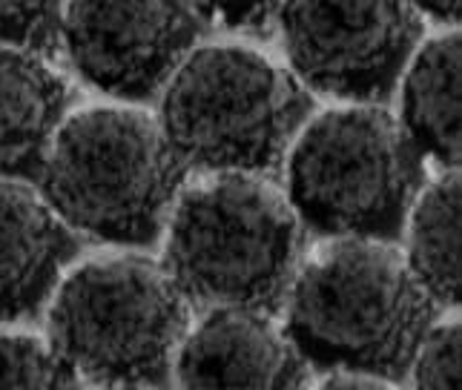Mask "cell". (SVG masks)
Segmentation results:
<instances>
[{
  "label": "cell",
  "mask_w": 462,
  "mask_h": 390,
  "mask_svg": "<svg viewBox=\"0 0 462 390\" xmlns=\"http://www.w3.org/2000/svg\"><path fill=\"white\" fill-rule=\"evenodd\" d=\"M319 390H391L379 379H365V376H345V373H333V376L319 387Z\"/></svg>",
  "instance_id": "cell-18"
},
{
  "label": "cell",
  "mask_w": 462,
  "mask_h": 390,
  "mask_svg": "<svg viewBox=\"0 0 462 390\" xmlns=\"http://www.w3.org/2000/svg\"><path fill=\"white\" fill-rule=\"evenodd\" d=\"M413 390H459V324H431L411 362Z\"/></svg>",
  "instance_id": "cell-16"
},
{
  "label": "cell",
  "mask_w": 462,
  "mask_h": 390,
  "mask_svg": "<svg viewBox=\"0 0 462 390\" xmlns=\"http://www.w3.org/2000/svg\"><path fill=\"white\" fill-rule=\"evenodd\" d=\"M422 184V158L379 107L328 109L288 150V204L330 241L400 236Z\"/></svg>",
  "instance_id": "cell-4"
},
{
  "label": "cell",
  "mask_w": 462,
  "mask_h": 390,
  "mask_svg": "<svg viewBox=\"0 0 462 390\" xmlns=\"http://www.w3.org/2000/svg\"><path fill=\"white\" fill-rule=\"evenodd\" d=\"M184 167L150 116L95 107L60 124L38 181L43 201L72 230L144 247L179 201Z\"/></svg>",
  "instance_id": "cell-2"
},
{
  "label": "cell",
  "mask_w": 462,
  "mask_h": 390,
  "mask_svg": "<svg viewBox=\"0 0 462 390\" xmlns=\"http://www.w3.org/2000/svg\"><path fill=\"white\" fill-rule=\"evenodd\" d=\"M405 265L434 307L459 299V175L442 172L428 184L408 224Z\"/></svg>",
  "instance_id": "cell-13"
},
{
  "label": "cell",
  "mask_w": 462,
  "mask_h": 390,
  "mask_svg": "<svg viewBox=\"0 0 462 390\" xmlns=\"http://www.w3.org/2000/svg\"><path fill=\"white\" fill-rule=\"evenodd\" d=\"M63 6L55 4H0V46L29 55H50L60 41Z\"/></svg>",
  "instance_id": "cell-15"
},
{
  "label": "cell",
  "mask_w": 462,
  "mask_h": 390,
  "mask_svg": "<svg viewBox=\"0 0 462 390\" xmlns=\"http://www.w3.org/2000/svg\"><path fill=\"white\" fill-rule=\"evenodd\" d=\"M78 373L38 336L0 333V390H75Z\"/></svg>",
  "instance_id": "cell-14"
},
{
  "label": "cell",
  "mask_w": 462,
  "mask_h": 390,
  "mask_svg": "<svg viewBox=\"0 0 462 390\" xmlns=\"http://www.w3.org/2000/svg\"><path fill=\"white\" fill-rule=\"evenodd\" d=\"M400 126L420 158L451 172L459 161V35L422 43L402 72Z\"/></svg>",
  "instance_id": "cell-12"
},
{
  "label": "cell",
  "mask_w": 462,
  "mask_h": 390,
  "mask_svg": "<svg viewBox=\"0 0 462 390\" xmlns=\"http://www.w3.org/2000/svg\"><path fill=\"white\" fill-rule=\"evenodd\" d=\"M221 18H225L227 29L238 32H267L279 21V9L276 6H230L221 9Z\"/></svg>",
  "instance_id": "cell-17"
},
{
  "label": "cell",
  "mask_w": 462,
  "mask_h": 390,
  "mask_svg": "<svg viewBox=\"0 0 462 390\" xmlns=\"http://www.w3.org/2000/svg\"><path fill=\"white\" fill-rule=\"evenodd\" d=\"M310 98L296 78L245 46H204L164 87L162 129L184 164L259 175L288 155Z\"/></svg>",
  "instance_id": "cell-5"
},
{
  "label": "cell",
  "mask_w": 462,
  "mask_h": 390,
  "mask_svg": "<svg viewBox=\"0 0 462 390\" xmlns=\"http://www.w3.org/2000/svg\"><path fill=\"white\" fill-rule=\"evenodd\" d=\"M284 52L293 72L350 107L385 101L422 35V14L402 4L279 6Z\"/></svg>",
  "instance_id": "cell-7"
},
{
  "label": "cell",
  "mask_w": 462,
  "mask_h": 390,
  "mask_svg": "<svg viewBox=\"0 0 462 390\" xmlns=\"http://www.w3.org/2000/svg\"><path fill=\"white\" fill-rule=\"evenodd\" d=\"M72 255L75 238L43 195L0 178V324L35 316Z\"/></svg>",
  "instance_id": "cell-10"
},
{
  "label": "cell",
  "mask_w": 462,
  "mask_h": 390,
  "mask_svg": "<svg viewBox=\"0 0 462 390\" xmlns=\"http://www.w3.org/2000/svg\"><path fill=\"white\" fill-rule=\"evenodd\" d=\"M187 336V299L164 265L109 255L75 267L50 307V345L104 387L164 382Z\"/></svg>",
  "instance_id": "cell-6"
},
{
  "label": "cell",
  "mask_w": 462,
  "mask_h": 390,
  "mask_svg": "<svg viewBox=\"0 0 462 390\" xmlns=\"http://www.w3.org/2000/svg\"><path fill=\"white\" fill-rule=\"evenodd\" d=\"M301 224L256 175H216L179 195L164 270L184 299L270 313L299 270Z\"/></svg>",
  "instance_id": "cell-3"
},
{
  "label": "cell",
  "mask_w": 462,
  "mask_h": 390,
  "mask_svg": "<svg viewBox=\"0 0 462 390\" xmlns=\"http://www.w3.org/2000/svg\"><path fill=\"white\" fill-rule=\"evenodd\" d=\"M67 112V87L46 60L0 46V178H38Z\"/></svg>",
  "instance_id": "cell-11"
},
{
  "label": "cell",
  "mask_w": 462,
  "mask_h": 390,
  "mask_svg": "<svg viewBox=\"0 0 462 390\" xmlns=\"http://www.w3.org/2000/svg\"><path fill=\"white\" fill-rule=\"evenodd\" d=\"M210 9L189 4H69L60 41L87 84L144 101L193 52Z\"/></svg>",
  "instance_id": "cell-8"
},
{
  "label": "cell",
  "mask_w": 462,
  "mask_h": 390,
  "mask_svg": "<svg viewBox=\"0 0 462 390\" xmlns=\"http://www.w3.org/2000/svg\"><path fill=\"white\" fill-rule=\"evenodd\" d=\"M113 390H147V387H113Z\"/></svg>",
  "instance_id": "cell-19"
},
{
  "label": "cell",
  "mask_w": 462,
  "mask_h": 390,
  "mask_svg": "<svg viewBox=\"0 0 462 390\" xmlns=\"http://www.w3.org/2000/svg\"><path fill=\"white\" fill-rule=\"evenodd\" d=\"M434 302L382 241H330L293 275L284 336L325 373L400 382L431 328Z\"/></svg>",
  "instance_id": "cell-1"
},
{
  "label": "cell",
  "mask_w": 462,
  "mask_h": 390,
  "mask_svg": "<svg viewBox=\"0 0 462 390\" xmlns=\"http://www.w3.org/2000/svg\"><path fill=\"white\" fill-rule=\"evenodd\" d=\"M179 390H305L308 365L262 311L216 307L175 353Z\"/></svg>",
  "instance_id": "cell-9"
}]
</instances>
